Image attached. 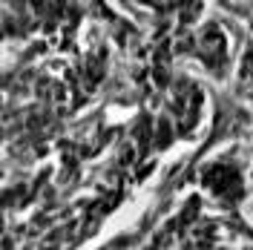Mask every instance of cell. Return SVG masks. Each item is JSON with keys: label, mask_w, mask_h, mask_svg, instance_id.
<instances>
[{"label": "cell", "mask_w": 253, "mask_h": 250, "mask_svg": "<svg viewBox=\"0 0 253 250\" xmlns=\"http://www.w3.org/2000/svg\"><path fill=\"white\" fill-rule=\"evenodd\" d=\"M84 86L92 92L95 86H98V81L104 78V72H107V49H98V52H92L89 58H86V63H84Z\"/></svg>", "instance_id": "3957f363"}, {"label": "cell", "mask_w": 253, "mask_h": 250, "mask_svg": "<svg viewBox=\"0 0 253 250\" xmlns=\"http://www.w3.org/2000/svg\"><path fill=\"white\" fill-rule=\"evenodd\" d=\"M196 216H199V199H190L187 210H184V213L178 216V224H181V227H190V224H193V219H196Z\"/></svg>", "instance_id": "52a82bcc"}, {"label": "cell", "mask_w": 253, "mask_h": 250, "mask_svg": "<svg viewBox=\"0 0 253 250\" xmlns=\"http://www.w3.org/2000/svg\"><path fill=\"white\" fill-rule=\"evenodd\" d=\"M202 181H205V187H210L224 202L233 204L242 199V178H239L236 167H230V164H213V167H207Z\"/></svg>", "instance_id": "6da1fadb"}, {"label": "cell", "mask_w": 253, "mask_h": 250, "mask_svg": "<svg viewBox=\"0 0 253 250\" xmlns=\"http://www.w3.org/2000/svg\"><path fill=\"white\" fill-rule=\"evenodd\" d=\"M170 58H173V49L170 43H161L153 55V78L158 86H167L170 83Z\"/></svg>", "instance_id": "277c9868"}, {"label": "cell", "mask_w": 253, "mask_h": 250, "mask_svg": "<svg viewBox=\"0 0 253 250\" xmlns=\"http://www.w3.org/2000/svg\"><path fill=\"white\" fill-rule=\"evenodd\" d=\"M199 46H202L205 63L216 72V75H221V72H224V63H227V41H224V35H221V29L216 23H207L205 26Z\"/></svg>", "instance_id": "7a4b0ae2"}, {"label": "cell", "mask_w": 253, "mask_h": 250, "mask_svg": "<svg viewBox=\"0 0 253 250\" xmlns=\"http://www.w3.org/2000/svg\"><path fill=\"white\" fill-rule=\"evenodd\" d=\"M132 135H135L138 156H144V153H147V147H150V138H153V132H150V118H147V115L138 118V124H135V129H132Z\"/></svg>", "instance_id": "5b68a950"}, {"label": "cell", "mask_w": 253, "mask_h": 250, "mask_svg": "<svg viewBox=\"0 0 253 250\" xmlns=\"http://www.w3.org/2000/svg\"><path fill=\"white\" fill-rule=\"evenodd\" d=\"M170 135H173L170 121H167V118H161V121L156 124V135H153V138H156V147H170V141H173Z\"/></svg>", "instance_id": "8992f818"}, {"label": "cell", "mask_w": 253, "mask_h": 250, "mask_svg": "<svg viewBox=\"0 0 253 250\" xmlns=\"http://www.w3.org/2000/svg\"><path fill=\"white\" fill-rule=\"evenodd\" d=\"M193 46H196V43H193V35H190V32H184V35L175 41V52H193Z\"/></svg>", "instance_id": "ba28073f"}]
</instances>
